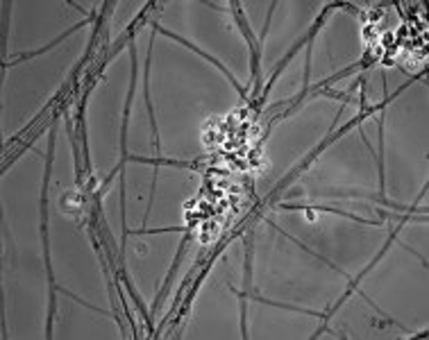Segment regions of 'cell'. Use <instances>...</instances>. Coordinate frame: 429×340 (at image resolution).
Returning <instances> with one entry per match:
<instances>
[{
	"label": "cell",
	"mask_w": 429,
	"mask_h": 340,
	"mask_svg": "<svg viewBox=\"0 0 429 340\" xmlns=\"http://www.w3.org/2000/svg\"><path fill=\"white\" fill-rule=\"evenodd\" d=\"M154 29H157V32H161V34H166V36H171V39H175V41H180V43H184V46H187V48H191V50H196V53H198V55H202V57L207 59V62L216 64V66H218V69H220V71H223V73H225V75H227V80H229V82H232V84H234V88H236V91H239V95H241V98H246V91H243V88L239 86V82H236V80H234V75H232V73H229V71L225 69V66H223V64H220V62H216V59H213L211 55H207V53H205V50H198V48L194 46V43H191V41H187V39H182V36H177V34H173V32H168V29H161V25H157V23H154Z\"/></svg>",
	"instance_id": "cell-1"
}]
</instances>
